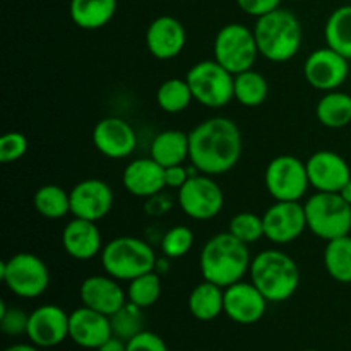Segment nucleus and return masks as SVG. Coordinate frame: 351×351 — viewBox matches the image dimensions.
Masks as SVG:
<instances>
[{
	"label": "nucleus",
	"mask_w": 351,
	"mask_h": 351,
	"mask_svg": "<svg viewBox=\"0 0 351 351\" xmlns=\"http://www.w3.org/2000/svg\"><path fill=\"white\" fill-rule=\"evenodd\" d=\"M322 259L332 280L343 285L351 283V235L329 240Z\"/></svg>",
	"instance_id": "29"
},
{
	"label": "nucleus",
	"mask_w": 351,
	"mask_h": 351,
	"mask_svg": "<svg viewBox=\"0 0 351 351\" xmlns=\"http://www.w3.org/2000/svg\"><path fill=\"white\" fill-rule=\"evenodd\" d=\"M161 297V278L160 273L151 271V273L141 274L129 281L127 287V300L130 304L137 305L139 308L153 307Z\"/></svg>",
	"instance_id": "33"
},
{
	"label": "nucleus",
	"mask_w": 351,
	"mask_h": 351,
	"mask_svg": "<svg viewBox=\"0 0 351 351\" xmlns=\"http://www.w3.org/2000/svg\"><path fill=\"white\" fill-rule=\"evenodd\" d=\"M339 195H341V197L351 206V180L341 189V191H339Z\"/></svg>",
	"instance_id": "45"
},
{
	"label": "nucleus",
	"mask_w": 351,
	"mask_h": 351,
	"mask_svg": "<svg viewBox=\"0 0 351 351\" xmlns=\"http://www.w3.org/2000/svg\"><path fill=\"white\" fill-rule=\"evenodd\" d=\"M317 120L328 129H343L351 123V95L335 89L328 91L315 106Z\"/></svg>",
	"instance_id": "27"
},
{
	"label": "nucleus",
	"mask_w": 351,
	"mask_h": 351,
	"mask_svg": "<svg viewBox=\"0 0 351 351\" xmlns=\"http://www.w3.org/2000/svg\"><path fill=\"white\" fill-rule=\"evenodd\" d=\"M194 95L187 79L171 77L161 82L156 91V103L165 113H180L191 106Z\"/></svg>",
	"instance_id": "32"
},
{
	"label": "nucleus",
	"mask_w": 351,
	"mask_h": 351,
	"mask_svg": "<svg viewBox=\"0 0 351 351\" xmlns=\"http://www.w3.org/2000/svg\"><path fill=\"white\" fill-rule=\"evenodd\" d=\"M249 276L267 302L274 304L290 300L302 280L300 267L293 257L278 249H266L254 256Z\"/></svg>",
	"instance_id": "3"
},
{
	"label": "nucleus",
	"mask_w": 351,
	"mask_h": 351,
	"mask_svg": "<svg viewBox=\"0 0 351 351\" xmlns=\"http://www.w3.org/2000/svg\"><path fill=\"white\" fill-rule=\"evenodd\" d=\"M101 267L106 274L119 281H132L134 278L154 271L158 256L151 243L137 237H117L105 243L101 250Z\"/></svg>",
	"instance_id": "5"
},
{
	"label": "nucleus",
	"mask_w": 351,
	"mask_h": 351,
	"mask_svg": "<svg viewBox=\"0 0 351 351\" xmlns=\"http://www.w3.org/2000/svg\"><path fill=\"white\" fill-rule=\"evenodd\" d=\"M3 351H40V348L34 346L33 343H31V345H26V343H17V345L9 346V348H5Z\"/></svg>",
	"instance_id": "44"
},
{
	"label": "nucleus",
	"mask_w": 351,
	"mask_h": 351,
	"mask_svg": "<svg viewBox=\"0 0 351 351\" xmlns=\"http://www.w3.org/2000/svg\"><path fill=\"white\" fill-rule=\"evenodd\" d=\"M173 206L171 199L168 195H165L163 192L153 195V197H147L146 204H144V209L149 216H163L165 213H168Z\"/></svg>",
	"instance_id": "42"
},
{
	"label": "nucleus",
	"mask_w": 351,
	"mask_h": 351,
	"mask_svg": "<svg viewBox=\"0 0 351 351\" xmlns=\"http://www.w3.org/2000/svg\"><path fill=\"white\" fill-rule=\"evenodd\" d=\"M113 336L112 322L108 315L89 307H79L69 317V339L86 350H98L103 343Z\"/></svg>",
	"instance_id": "21"
},
{
	"label": "nucleus",
	"mask_w": 351,
	"mask_h": 351,
	"mask_svg": "<svg viewBox=\"0 0 351 351\" xmlns=\"http://www.w3.org/2000/svg\"><path fill=\"white\" fill-rule=\"evenodd\" d=\"M185 79L192 89L194 101L201 103L202 106L223 108L232 99H235V95H233L235 75L226 71L215 58L192 65Z\"/></svg>",
	"instance_id": "9"
},
{
	"label": "nucleus",
	"mask_w": 351,
	"mask_h": 351,
	"mask_svg": "<svg viewBox=\"0 0 351 351\" xmlns=\"http://www.w3.org/2000/svg\"><path fill=\"white\" fill-rule=\"evenodd\" d=\"M38 215L47 219H62L71 215V194L55 184L41 185L33 197Z\"/></svg>",
	"instance_id": "31"
},
{
	"label": "nucleus",
	"mask_w": 351,
	"mask_h": 351,
	"mask_svg": "<svg viewBox=\"0 0 351 351\" xmlns=\"http://www.w3.org/2000/svg\"><path fill=\"white\" fill-rule=\"evenodd\" d=\"M240 9L252 17H263L273 10L280 9L281 0H237Z\"/></svg>",
	"instance_id": "40"
},
{
	"label": "nucleus",
	"mask_w": 351,
	"mask_h": 351,
	"mask_svg": "<svg viewBox=\"0 0 351 351\" xmlns=\"http://www.w3.org/2000/svg\"><path fill=\"white\" fill-rule=\"evenodd\" d=\"M71 215L98 223L113 208V191L105 180L86 178L71 189Z\"/></svg>",
	"instance_id": "14"
},
{
	"label": "nucleus",
	"mask_w": 351,
	"mask_h": 351,
	"mask_svg": "<svg viewBox=\"0 0 351 351\" xmlns=\"http://www.w3.org/2000/svg\"><path fill=\"white\" fill-rule=\"evenodd\" d=\"M0 280L16 297L38 298L50 287V271L36 254L19 252L3 261Z\"/></svg>",
	"instance_id": "7"
},
{
	"label": "nucleus",
	"mask_w": 351,
	"mask_h": 351,
	"mask_svg": "<svg viewBox=\"0 0 351 351\" xmlns=\"http://www.w3.org/2000/svg\"><path fill=\"white\" fill-rule=\"evenodd\" d=\"M79 297L84 307L112 317L127 304V290L120 287L119 280L110 274H95L86 278L79 288Z\"/></svg>",
	"instance_id": "19"
},
{
	"label": "nucleus",
	"mask_w": 351,
	"mask_h": 351,
	"mask_svg": "<svg viewBox=\"0 0 351 351\" xmlns=\"http://www.w3.org/2000/svg\"><path fill=\"white\" fill-rule=\"evenodd\" d=\"M307 216V230L315 237L335 240L350 235L351 206L339 195V192H315L304 202Z\"/></svg>",
	"instance_id": "6"
},
{
	"label": "nucleus",
	"mask_w": 351,
	"mask_h": 351,
	"mask_svg": "<svg viewBox=\"0 0 351 351\" xmlns=\"http://www.w3.org/2000/svg\"><path fill=\"white\" fill-rule=\"evenodd\" d=\"M326 45L351 60V3L331 12L324 26Z\"/></svg>",
	"instance_id": "28"
},
{
	"label": "nucleus",
	"mask_w": 351,
	"mask_h": 351,
	"mask_svg": "<svg viewBox=\"0 0 351 351\" xmlns=\"http://www.w3.org/2000/svg\"><path fill=\"white\" fill-rule=\"evenodd\" d=\"M93 144L110 160L129 158L137 147V134L127 120L105 117L93 129Z\"/></svg>",
	"instance_id": "16"
},
{
	"label": "nucleus",
	"mask_w": 351,
	"mask_h": 351,
	"mask_svg": "<svg viewBox=\"0 0 351 351\" xmlns=\"http://www.w3.org/2000/svg\"><path fill=\"white\" fill-rule=\"evenodd\" d=\"M194 175V173H192ZM189 173L187 168L184 165H175V167L165 168V185L168 189H182L185 185V182L192 177Z\"/></svg>",
	"instance_id": "41"
},
{
	"label": "nucleus",
	"mask_w": 351,
	"mask_h": 351,
	"mask_svg": "<svg viewBox=\"0 0 351 351\" xmlns=\"http://www.w3.org/2000/svg\"><path fill=\"white\" fill-rule=\"evenodd\" d=\"M267 298L252 281H237L225 288V315L237 324L250 326L264 317Z\"/></svg>",
	"instance_id": "17"
},
{
	"label": "nucleus",
	"mask_w": 351,
	"mask_h": 351,
	"mask_svg": "<svg viewBox=\"0 0 351 351\" xmlns=\"http://www.w3.org/2000/svg\"><path fill=\"white\" fill-rule=\"evenodd\" d=\"M62 247L75 261H91L103 250V237L98 225L88 219L72 218L62 232Z\"/></svg>",
	"instance_id": "22"
},
{
	"label": "nucleus",
	"mask_w": 351,
	"mask_h": 351,
	"mask_svg": "<svg viewBox=\"0 0 351 351\" xmlns=\"http://www.w3.org/2000/svg\"><path fill=\"white\" fill-rule=\"evenodd\" d=\"M264 184L274 201H302L311 187L307 165L291 154L273 158L266 167Z\"/></svg>",
	"instance_id": "10"
},
{
	"label": "nucleus",
	"mask_w": 351,
	"mask_h": 351,
	"mask_svg": "<svg viewBox=\"0 0 351 351\" xmlns=\"http://www.w3.org/2000/svg\"><path fill=\"white\" fill-rule=\"evenodd\" d=\"M191 163L199 173L223 175L242 156V132L228 117H213L189 132Z\"/></svg>",
	"instance_id": "1"
},
{
	"label": "nucleus",
	"mask_w": 351,
	"mask_h": 351,
	"mask_svg": "<svg viewBox=\"0 0 351 351\" xmlns=\"http://www.w3.org/2000/svg\"><path fill=\"white\" fill-rule=\"evenodd\" d=\"M117 12V0H71L69 14L81 29H99L110 24Z\"/></svg>",
	"instance_id": "26"
},
{
	"label": "nucleus",
	"mask_w": 351,
	"mask_h": 351,
	"mask_svg": "<svg viewBox=\"0 0 351 351\" xmlns=\"http://www.w3.org/2000/svg\"><path fill=\"white\" fill-rule=\"evenodd\" d=\"M252 256L249 245L230 232L218 233L204 243L199 256V269L206 281L226 288L242 281L249 273Z\"/></svg>",
	"instance_id": "2"
},
{
	"label": "nucleus",
	"mask_w": 351,
	"mask_h": 351,
	"mask_svg": "<svg viewBox=\"0 0 351 351\" xmlns=\"http://www.w3.org/2000/svg\"><path fill=\"white\" fill-rule=\"evenodd\" d=\"M122 184L129 194L136 197H153L163 192L165 168L153 158H139L130 161L122 173Z\"/></svg>",
	"instance_id": "23"
},
{
	"label": "nucleus",
	"mask_w": 351,
	"mask_h": 351,
	"mask_svg": "<svg viewBox=\"0 0 351 351\" xmlns=\"http://www.w3.org/2000/svg\"><path fill=\"white\" fill-rule=\"evenodd\" d=\"M213 53L215 60L233 75L254 69V64L259 57L254 29H249L240 23L226 24L216 34Z\"/></svg>",
	"instance_id": "8"
},
{
	"label": "nucleus",
	"mask_w": 351,
	"mask_h": 351,
	"mask_svg": "<svg viewBox=\"0 0 351 351\" xmlns=\"http://www.w3.org/2000/svg\"><path fill=\"white\" fill-rule=\"evenodd\" d=\"M305 165L315 192H339L351 180L348 161L335 151H315Z\"/></svg>",
	"instance_id": "18"
},
{
	"label": "nucleus",
	"mask_w": 351,
	"mask_h": 351,
	"mask_svg": "<svg viewBox=\"0 0 351 351\" xmlns=\"http://www.w3.org/2000/svg\"><path fill=\"white\" fill-rule=\"evenodd\" d=\"M228 232L233 237H237L240 242L247 243V245L259 242L261 239H264L263 216L250 211L239 213V215H235L230 219Z\"/></svg>",
	"instance_id": "35"
},
{
	"label": "nucleus",
	"mask_w": 351,
	"mask_h": 351,
	"mask_svg": "<svg viewBox=\"0 0 351 351\" xmlns=\"http://www.w3.org/2000/svg\"><path fill=\"white\" fill-rule=\"evenodd\" d=\"M151 158L163 168L184 165L191 158L189 134L178 129L161 130L151 143Z\"/></svg>",
	"instance_id": "24"
},
{
	"label": "nucleus",
	"mask_w": 351,
	"mask_h": 351,
	"mask_svg": "<svg viewBox=\"0 0 351 351\" xmlns=\"http://www.w3.org/2000/svg\"><path fill=\"white\" fill-rule=\"evenodd\" d=\"M147 51L158 60H171L184 51L187 31L173 16H160L146 29Z\"/></svg>",
	"instance_id": "20"
},
{
	"label": "nucleus",
	"mask_w": 351,
	"mask_h": 351,
	"mask_svg": "<svg viewBox=\"0 0 351 351\" xmlns=\"http://www.w3.org/2000/svg\"><path fill=\"white\" fill-rule=\"evenodd\" d=\"M178 206L189 218L208 221L223 211L225 194L211 175L194 173L178 189Z\"/></svg>",
	"instance_id": "11"
},
{
	"label": "nucleus",
	"mask_w": 351,
	"mask_h": 351,
	"mask_svg": "<svg viewBox=\"0 0 351 351\" xmlns=\"http://www.w3.org/2000/svg\"><path fill=\"white\" fill-rule=\"evenodd\" d=\"M304 351H315V350H304Z\"/></svg>",
	"instance_id": "46"
},
{
	"label": "nucleus",
	"mask_w": 351,
	"mask_h": 351,
	"mask_svg": "<svg viewBox=\"0 0 351 351\" xmlns=\"http://www.w3.org/2000/svg\"><path fill=\"white\" fill-rule=\"evenodd\" d=\"M96 351H127V341L117 338V336H112Z\"/></svg>",
	"instance_id": "43"
},
{
	"label": "nucleus",
	"mask_w": 351,
	"mask_h": 351,
	"mask_svg": "<svg viewBox=\"0 0 351 351\" xmlns=\"http://www.w3.org/2000/svg\"><path fill=\"white\" fill-rule=\"evenodd\" d=\"M233 95L240 105L254 108V106H261L266 101L267 95H269V84L261 72L249 69V71L235 74Z\"/></svg>",
	"instance_id": "30"
},
{
	"label": "nucleus",
	"mask_w": 351,
	"mask_h": 351,
	"mask_svg": "<svg viewBox=\"0 0 351 351\" xmlns=\"http://www.w3.org/2000/svg\"><path fill=\"white\" fill-rule=\"evenodd\" d=\"M71 314L53 304H45L29 312L26 336L38 348H53L69 338Z\"/></svg>",
	"instance_id": "15"
},
{
	"label": "nucleus",
	"mask_w": 351,
	"mask_h": 351,
	"mask_svg": "<svg viewBox=\"0 0 351 351\" xmlns=\"http://www.w3.org/2000/svg\"><path fill=\"white\" fill-rule=\"evenodd\" d=\"M127 351H168V346L161 336L144 329L127 341Z\"/></svg>",
	"instance_id": "39"
},
{
	"label": "nucleus",
	"mask_w": 351,
	"mask_h": 351,
	"mask_svg": "<svg viewBox=\"0 0 351 351\" xmlns=\"http://www.w3.org/2000/svg\"><path fill=\"white\" fill-rule=\"evenodd\" d=\"M187 305L192 317L197 321H215L225 314V288L204 280L191 291Z\"/></svg>",
	"instance_id": "25"
},
{
	"label": "nucleus",
	"mask_w": 351,
	"mask_h": 351,
	"mask_svg": "<svg viewBox=\"0 0 351 351\" xmlns=\"http://www.w3.org/2000/svg\"><path fill=\"white\" fill-rule=\"evenodd\" d=\"M259 55L269 62L283 64L297 57L304 41V31L298 17L287 9H276L257 17L254 26Z\"/></svg>",
	"instance_id": "4"
},
{
	"label": "nucleus",
	"mask_w": 351,
	"mask_h": 351,
	"mask_svg": "<svg viewBox=\"0 0 351 351\" xmlns=\"http://www.w3.org/2000/svg\"><path fill=\"white\" fill-rule=\"evenodd\" d=\"M264 237L278 245L295 242L307 230V216L300 201H276L263 215Z\"/></svg>",
	"instance_id": "12"
},
{
	"label": "nucleus",
	"mask_w": 351,
	"mask_h": 351,
	"mask_svg": "<svg viewBox=\"0 0 351 351\" xmlns=\"http://www.w3.org/2000/svg\"><path fill=\"white\" fill-rule=\"evenodd\" d=\"M192 245H194V233L185 225L171 226L161 239V250L168 259H178V257L187 256Z\"/></svg>",
	"instance_id": "36"
},
{
	"label": "nucleus",
	"mask_w": 351,
	"mask_h": 351,
	"mask_svg": "<svg viewBox=\"0 0 351 351\" xmlns=\"http://www.w3.org/2000/svg\"><path fill=\"white\" fill-rule=\"evenodd\" d=\"M29 314L19 307H7L5 302H0V328L7 336L26 335Z\"/></svg>",
	"instance_id": "37"
},
{
	"label": "nucleus",
	"mask_w": 351,
	"mask_h": 351,
	"mask_svg": "<svg viewBox=\"0 0 351 351\" xmlns=\"http://www.w3.org/2000/svg\"><path fill=\"white\" fill-rule=\"evenodd\" d=\"M110 322H112L113 336L123 339V341H129L141 331H144L143 308L127 302L120 311H117L110 317Z\"/></svg>",
	"instance_id": "34"
},
{
	"label": "nucleus",
	"mask_w": 351,
	"mask_h": 351,
	"mask_svg": "<svg viewBox=\"0 0 351 351\" xmlns=\"http://www.w3.org/2000/svg\"><path fill=\"white\" fill-rule=\"evenodd\" d=\"M348 58L326 45L312 51L304 64V75L312 88L319 91H335L348 79Z\"/></svg>",
	"instance_id": "13"
},
{
	"label": "nucleus",
	"mask_w": 351,
	"mask_h": 351,
	"mask_svg": "<svg viewBox=\"0 0 351 351\" xmlns=\"http://www.w3.org/2000/svg\"><path fill=\"white\" fill-rule=\"evenodd\" d=\"M27 137L23 132H7L0 137V161L3 165L16 163L27 153Z\"/></svg>",
	"instance_id": "38"
}]
</instances>
